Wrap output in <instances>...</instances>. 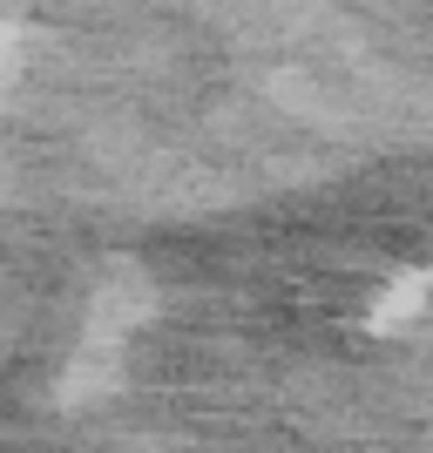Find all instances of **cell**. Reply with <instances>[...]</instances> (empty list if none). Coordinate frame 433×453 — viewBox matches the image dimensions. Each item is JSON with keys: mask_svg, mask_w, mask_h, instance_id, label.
<instances>
[{"mask_svg": "<svg viewBox=\"0 0 433 453\" xmlns=\"http://www.w3.org/2000/svg\"><path fill=\"white\" fill-rule=\"evenodd\" d=\"M7 68H14V35L0 27V75H7Z\"/></svg>", "mask_w": 433, "mask_h": 453, "instance_id": "cell-1", "label": "cell"}]
</instances>
